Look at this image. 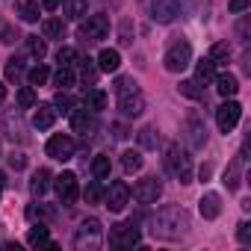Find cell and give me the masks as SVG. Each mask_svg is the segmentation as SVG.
Returning a JSON list of instances; mask_svg holds the SVG:
<instances>
[{
  "label": "cell",
  "mask_w": 251,
  "mask_h": 251,
  "mask_svg": "<svg viewBox=\"0 0 251 251\" xmlns=\"http://www.w3.org/2000/svg\"><path fill=\"white\" fill-rule=\"evenodd\" d=\"M189 227H192V219H189V213L180 204L163 207L154 216V222H151V233L160 236V239H180V236L189 233Z\"/></svg>",
  "instance_id": "cell-1"
},
{
  "label": "cell",
  "mask_w": 251,
  "mask_h": 251,
  "mask_svg": "<svg viewBox=\"0 0 251 251\" xmlns=\"http://www.w3.org/2000/svg\"><path fill=\"white\" fill-rule=\"evenodd\" d=\"M166 169H169V175L177 183H192V160L177 145H169L166 148Z\"/></svg>",
  "instance_id": "cell-2"
},
{
  "label": "cell",
  "mask_w": 251,
  "mask_h": 251,
  "mask_svg": "<svg viewBox=\"0 0 251 251\" xmlns=\"http://www.w3.org/2000/svg\"><path fill=\"white\" fill-rule=\"evenodd\" d=\"M163 62H166V71H172V74L186 71L189 62H192V45H189V42H175V45L166 50Z\"/></svg>",
  "instance_id": "cell-3"
},
{
  "label": "cell",
  "mask_w": 251,
  "mask_h": 251,
  "mask_svg": "<svg viewBox=\"0 0 251 251\" xmlns=\"http://www.w3.org/2000/svg\"><path fill=\"white\" fill-rule=\"evenodd\" d=\"M100 239H103V230H100V222H98V219L80 222L77 236H74V245H77V248H98Z\"/></svg>",
  "instance_id": "cell-4"
},
{
  "label": "cell",
  "mask_w": 251,
  "mask_h": 251,
  "mask_svg": "<svg viewBox=\"0 0 251 251\" xmlns=\"http://www.w3.org/2000/svg\"><path fill=\"white\" fill-rule=\"evenodd\" d=\"M239 118H242V106L236 100H227V103H222L216 109V124H219L222 133H230L236 124H239Z\"/></svg>",
  "instance_id": "cell-5"
},
{
  "label": "cell",
  "mask_w": 251,
  "mask_h": 251,
  "mask_svg": "<svg viewBox=\"0 0 251 251\" xmlns=\"http://www.w3.org/2000/svg\"><path fill=\"white\" fill-rule=\"evenodd\" d=\"M45 151H48V157H50V160L68 163V160L74 157V139H71V136H62V133H56V136H50V139H48Z\"/></svg>",
  "instance_id": "cell-6"
},
{
  "label": "cell",
  "mask_w": 251,
  "mask_h": 251,
  "mask_svg": "<svg viewBox=\"0 0 251 251\" xmlns=\"http://www.w3.org/2000/svg\"><path fill=\"white\" fill-rule=\"evenodd\" d=\"M53 186H56V192H59V201H62L65 207H74V201H77V195H80V189H77V175H74V172H62V175L53 180Z\"/></svg>",
  "instance_id": "cell-7"
},
{
  "label": "cell",
  "mask_w": 251,
  "mask_h": 251,
  "mask_svg": "<svg viewBox=\"0 0 251 251\" xmlns=\"http://www.w3.org/2000/svg\"><path fill=\"white\" fill-rule=\"evenodd\" d=\"M136 242H139V227L136 225H112L109 245H115V248H133Z\"/></svg>",
  "instance_id": "cell-8"
},
{
  "label": "cell",
  "mask_w": 251,
  "mask_h": 251,
  "mask_svg": "<svg viewBox=\"0 0 251 251\" xmlns=\"http://www.w3.org/2000/svg\"><path fill=\"white\" fill-rule=\"evenodd\" d=\"M106 33H109V21L103 15H89L80 24V36L86 42H100V39H106Z\"/></svg>",
  "instance_id": "cell-9"
},
{
  "label": "cell",
  "mask_w": 251,
  "mask_h": 251,
  "mask_svg": "<svg viewBox=\"0 0 251 251\" xmlns=\"http://www.w3.org/2000/svg\"><path fill=\"white\" fill-rule=\"evenodd\" d=\"M160 195H163V186H160L157 177H145V180H139L136 189H133V198H136L139 204H157Z\"/></svg>",
  "instance_id": "cell-10"
},
{
  "label": "cell",
  "mask_w": 251,
  "mask_h": 251,
  "mask_svg": "<svg viewBox=\"0 0 251 251\" xmlns=\"http://www.w3.org/2000/svg\"><path fill=\"white\" fill-rule=\"evenodd\" d=\"M118 109H121L124 118H136V115H142V109H145L142 92L136 89V92H127V95H118Z\"/></svg>",
  "instance_id": "cell-11"
},
{
  "label": "cell",
  "mask_w": 251,
  "mask_h": 251,
  "mask_svg": "<svg viewBox=\"0 0 251 251\" xmlns=\"http://www.w3.org/2000/svg\"><path fill=\"white\" fill-rule=\"evenodd\" d=\"M127 201H130V186L124 183V180H115L109 186V192H106V207L112 213H121L124 207H127Z\"/></svg>",
  "instance_id": "cell-12"
},
{
  "label": "cell",
  "mask_w": 251,
  "mask_h": 251,
  "mask_svg": "<svg viewBox=\"0 0 251 251\" xmlns=\"http://www.w3.org/2000/svg\"><path fill=\"white\" fill-rule=\"evenodd\" d=\"M180 6H183V0H157L154 3V21L157 24H172L180 15Z\"/></svg>",
  "instance_id": "cell-13"
},
{
  "label": "cell",
  "mask_w": 251,
  "mask_h": 251,
  "mask_svg": "<svg viewBox=\"0 0 251 251\" xmlns=\"http://www.w3.org/2000/svg\"><path fill=\"white\" fill-rule=\"evenodd\" d=\"M186 133H189V145H192L195 151H201V148L207 145V127H204V121H201L195 112L186 118Z\"/></svg>",
  "instance_id": "cell-14"
},
{
  "label": "cell",
  "mask_w": 251,
  "mask_h": 251,
  "mask_svg": "<svg viewBox=\"0 0 251 251\" xmlns=\"http://www.w3.org/2000/svg\"><path fill=\"white\" fill-rule=\"evenodd\" d=\"M198 210L204 219H219L222 216V195L219 192H204L198 201Z\"/></svg>",
  "instance_id": "cell-15"
},
{
  "label": "cell",
  "mask_w": 251,
  "mask_h": 251,
  "mask_svg": "<svg viewBox=\"0 0 251 251\" xmlns=\"http://www.w3.org/2000/svg\"><path fill=\"white\" fill-rule=\"evenodd\" d=\"M53 121H56V106L53 103H39V109L33 115V124L39 130H48V127H53Z\"/></svg>",
  "instance_id": "cell-16"
},
{
  "label": "cell",
  "mask_w": 251,
  "mask_h": 251,
  "mask_svg": "<svg viewBox=\"0 0 251 251\" xmlns=\"http://www.w3.org/2000/svg\"><path fill=\"white\" fill-rule=\"evenodd\" d=\"M118 65H121V53L118 50H112V48H103L100 53H98V71H118Z\"/></svg>",
  "instance_id": "cell-17"
},
{
  "label": "cell",
  "mask_w": 251,
  "mask_h": 251,
  "mask_svg": "<svg viewBox=\"0 0 251 251\" xmlns=\"http://www.w3.org/2000/svg\"><path fill=\"white\" fill-rule=\"evenodd\" d=\"M216 80V62L213 59H201L195 65V83H213Z\"/></svg>",
  "instance_id": "cell-18"
},
{
  "label": "cell",
  "mask_w": 251,
  "mask_h": 251,
  "mask_svg": "<svg viewBox=\"0 0 251 251\" xmlns=\"http://www.w3.org/2000/svg\"><path fill=\"white\" fill-rule=\"evenodd\" d=\"M216 89H219V95L233 98V95L239 92V80H236L233 74H222V77H216Z\"/></svg>",
  "instance_id": "cell-19"
},
{
  "label": "cell",
  "mask_w": 251,
  "mask_h": 251,
  "mask_svg": "<svg viewBox=\"0 0 251 251\" xmlns=\"http://www.w3.org/2000/svg\"><path fill=\"white\" fill-rule=\"evenodd\" d=\"M48 189H50V172L48 169H39L33 175V180H30V192L33 195H45Z\"/></svg>",
  "instance_id": "cell-20"
},
{
  "label": "cell",
  "mask_w": 251,
  "mask_h": 251,
  "mask_svg": "<svg viewBox=\"0 0 251 251\" xmlns=\"http://www.w3.org/2000/svg\"><path fill=\"white\" fill-rule=\"evenodd\" d=\"M68 118H71V127H74L77 133H83V130L89 127V112H86L83 106H77V103L68 109Z\"/></svg>",
  "instance_id": "cell-21"
},
{
  "label": "cell",
  "mask_w": 251,
  "mask_h": 251,
  "mask_svg": "<svg viewBox=\"0 0 251 251\" xmlns=\"http://www.w3.org/2000/svg\"><path fill=\"white\" fill-rule=\"evenodd\" d=\"M74 80H77V77H74L71 65H59V71L53 74V83L59 86V92H68V89L74 86Z\"/></svg>",
  "instance_id": "cell-22"
},
{
  "label": "cell",
  "mask_w": 251,
  "mask_h": 251,
  "mask_svg": "<svg viewBox=\"0 0 251 251\" xmlns=\"http://www.w3.org/2000/svg\"><path fill=\"white\" fill-rule=\"evenodd\" d=\"M142 154L139 151H124L121 154V166H124V172H127V175H133V172H139L142 169Z\"/></svg>",
  "instance_id": "cell-23"
},
{
  "label": "cell",
  "mask_w": 251,
  "mask_h": 251,
  "mask_svg": "<svg viewBox=\"0 0 251 251\" xmlns=\"http://www.w3.org/2000/svg\"><path fill=\"white\" fill-rule=\"evenodd\" d=\"M62 6H65V18H71V21L86 15V0H62Z\"/></svg>",
  "instance_id": "cell-24"
},
{
  "label": "cell",
  "mask_w": 251,
  "mask_h": 251,
  "mask_svg": "<svg viewBox=\"0 0 251 251\" xmlns=\"http://www.w3.org/2000/svg\"><path fill=\"white\" fill-rule=\"evenodd\" d=\"M103 106H106V95H103L100 89H92V92L86 95V109H89V112H100Z\"/></svg>",
  "instance_id": "cell-25"
},
{
  "label": "cell",
  "mask_w": 251,
  "mask_h": 251,
  "mask_svg": "<svg viewBox=\"0 0 251 251\" xmlns=\"http://www.w3.org/2000/svg\"><path fill=\"white\" fill-rule=\"evenodd\" d=\"M18 15L24 18V21H39V3H33V0H21L18 3Z\"/></svg>",
  "instance_id": "cell-26"
},
{
  "label": "cell",
  "mask_w": 251,
  "mask_h": 251,
  "mask_svg": "<svg viewBox=\"0 0 251 251\" xmlns=\"http://www.w3.org/2000/svg\"><path fill=\"white\" fill-rule=\"evenodd\" d=\"M42 33H45V39H62L65 27H62V21H56V18H48V21L42 24Z\"/></svg>",
  "instance_id": "cell-27"
},
{
  "label": "cell",
  "mask_w": 251,
  "mask_h": 251,
  "mask_svg": "<svg viewBox=\"0 0 251 251\" xmlns=\"http://www.w3.org/2000/svg\"><path fill=\"white\" fill-rule=\"evenodd\" d=\"M242 160H245V157H239V160L225 172V186H227L230 192H233V189H239V166H242Z\"/></svg>",
  "instance_id": "cell-28"
},
{
  "label": "cell",
  "mask_w": 251,
  "mask_h": 251,
  "mask_svg": "<svg viewBox=\"0 0 251 251\" xmlns=\"http://www.w3.org/2000/svg\"><path fill=\"white\" fill-rule=\"evenodd\" d=\"M210 59H213V62H227V59H230V45H227V42H216V45L210 48Z\"/></svg>",
  "instance_id": "cell-29"
},
{
  "label": "cell",
  "mask_w": 251,
  "mask_h": 251,
  "mask_svg": "<svg viewBox=\"0 0 251 251\" xmlns=\"http://www.w3.org/2000/svg\"><path fill=\"white\" fill-rule=\"evenodd\" d=\"M27 50H30V56L42 59V56L48 53V45H45V39H39V36H30V39H27Z\"/></svg>",
  "instance_id": "cell-30"
},
{
  "label": "cell",
  "mask_w": 251,
  "mask_h": 251,
  "mask_svg": "<svg viewBox=\"0 0 251 251\" xmlns=\"http://www.w3.org/2000/svg\"><path fill=\"white\" fill-rule=\"evenodd\" d=\"M27 80H30V86H45V83L50 80V71H48L45 65H36V68L27 74Z\"/></svg>",
  "instance_id": "cell-31"
},
{
  "label": "cell",
  "mask_w": 251,
  "mask_h": 251,
  "mask_svg": "<svg viewBox=\"0 0 251 251\" xmlns=\"http://www.w3.org/2000/svg\"><path fill=\"white\" fill-rule=\"evenodd\" d=\"M177 92H180L183 98H189V100H198V98H201V89H198V83H195V80H180Z\"/></svg>",
  "instance_id": "cell-32"
},
{
  "label": "cell",
  "mask_w": 251,
  "mask_h": 251,
  "mask_svg": "<svg viewBox=\"0 0 251 251\" xmlns=\"http://www.w3.org/2000/svg\"><path fill=\"white\" fill-rule=\"evenodd\" d=\"M80 77L92 86V83H95V77H98V65H95L92 59H80Z\"/></svg>",
  "instance_id": "cell-33"
},
{
  "label": "cell",
  "mask_w": 251,
  "mask_h": 251,
  "mask_svg": "<svg viewBox=\"0 0 251 251\" xmlns=\"http://www.w3.org/2000/svg\"><path fill=\"white\" fill-rule=\"evenodd\" d=\"M18 106H21V109H33V106H36V92H33V86H24V89L18 92Z\"/></svg>",
  "instance_id": "cell-34"
},
{
  "label": "cell",
  "mask_w": 251,
  "mask_h": 251,
  "mask_svg": "<svg viewBox=\"0 0 251 251\" xmlns=\"http://www.w3.org/2000/svg\"><path fill=\"white\" fill-rule=\"evenodd\" d=\"M92 175H95L98 180H103V177L109 175V157H95V160H92Z\"/></svg>",
  "instance_id": "cell-35"
},
{
  "label": "cell",
  "mask_w": 251,
  "mask_h": 251,
  "mask_svg": "<svg viewBox=\"0 0 251 251\" xmlns=\"http://www.w3.org/2000/svg\"><path fill=\"white\" fill-rule=\"evenodd\" d=\"M27 242H30V245H42V242H48V227H45V225H36V227H30V233H27Z\"/></svg>",
  "instance_id": "cell-36"
},
{
  "label": "cell",
  "mask_w": 251,
  "mask_h": 251,
  "mask_svg": "<svg viewBox=\"0 0 251 251\" xmlns=\"http://www.w3.org/2000/svg\"><path fill=\"white\" fill-rule=\"evenodd\" d=\"M136 80L133 77H118L115 80V95H127V92H136Z\"/></svg>",
  "instance_id": "cell-37"
},
{
  "label": "cell",
  "mask_w": 251,
  "mask_h": 251,
  "mask_svg": "<svg viewBox=\"0 0 251 251\" xmlns=\"http://www.w3.org/2000/svg\"><path fill=\"white\" fill-rule=\"evenodd\" d=\"M139 145H142V148H157V130H154V127H145V130L139 133Z\"/></svg>",
  "instance_id": "cell-38"
},
{
  "label": "cell",
  "mask_w": 251,
  "mask_h": 251,
  "mask_svg": "<svg viewBox=\"0 0 251 251\" xmlns=\"http://www.w3.org/2000/svg\"><path fill=\"white\" fill-rule=\"evenodd\" d=\"M74 59H77L74 48H59V50H56V62H59V65H74Z\"/></svg>",
  "instance_id": "cell-39"
},
{
  "label": "cell",
  "mask_w": 251,
  "mask_h": 251,
  "mask_svg": "<svg viewBox=\"0 0 251 251\" xmlns=\"http://www.w3.org/2000/svg\"><path fill=\"white\" fill-rule=\"evenodd\" d=\"M21 74H24L21 59H9V62H6V80H18Z\"/></svg>",
  "instance_id": "cell-40"
},
{
  "label": "cell",
  "mask_w": 251,
  "mask_h": 251,
  "mask_svg": "<svg viewBox=\"0 0 251 251\" xmlns=\"http://www.w3.org/2000/svg\"><path fill=\"white\" fill-rule=\"evenodd\" d=\"M53 106H56V109H62V112H68V109L74 106V100H71L65 92H59V95H56V100H53Z\"/></svg>",
  "instance_id": "cell-41"
},
{
  "label": "cell",
  "mask_w": 251,
  "mask_h": 251,
  "mask_svg": "<svg viewBox=\"0 0 251 251\" xmlns=\"http://www.w3.org/2000/svg\"><path fill=\"white\" fill-rule=\"evenodd\" d=\"M236 239H239L242 245H248V242H251V225H248V222H242V225L236 227Z\"/></svg>",
  "instance_id": "cell-42"
},
{
  "label": "cell",
  "mask_w": 251,
  "mask_h": 251,
  "mask_svg": "<svg viewBox=\"0 0 251 251\" xmlns=\"http://www.w3.org/2000/svg\"><path fill=\"white\" fill-rule=\"evenodd\" d=\"M251 6V0H227V9L233 12V15H239V12H245Z\"/></svg>",
  "instance_id": "cell-43"
},
{
  "label": "cell",
  "mask_w": 251,
  "mask_h": 251,
  "mask_svg": "<svg viewBox=\"0 0 251 251\" xmlns=\"http://www.w3.org/2000/svg\"><path fill=\"white\" fill-rule=\"evenodd\" d=\"M86 201H100V183L95 180V183H89V189H86Z\"/></svg>",
  "instance_id": "cell-44"
},
{
  "label": "cell",
  "mask_w": 251,
  "mask_h": 251,
  "mask_svg": "<svg viewBox=\"0 0 251 251\" xmlns=\"http://www.w3.org/2000/svg\"><path fill=\"white\" fill-rule=\"evenodd\" d=\"M9 166H12L15 172H21V169L27 166V157H24V154H12V157H9Z\"/></svg>",
  "instance_id": "cell-45"
},
{
  "label": "cell",
  "mask_w": 251,
  "mask_h": 251,
  "mask_svg": "<svg viewBox=\"0 0 251 251\" xmlns=\"http://www.w3.org/2000/svg\"><path fill=\"white\" fill-rule=\"evenodd\" d=\"M42 6H45V9H56V6H59V0H42Z\"/></svg>",
  "instance_id": "cell-46"
},
{
  "label": "cell",
  "mask_w": 251,
  "mask_h": 251,
  "mask_svg": "<svg viewBox=\"0 0 251 251\" xmlns=\"http://www.w3.org/2000/svg\"><path fill=\"white\" fill-rule=\"evenodd\" d=\"M3 100H6V86L0 83V103H3Z\"/></svg>",
  "instance_id": "cell-47"
},
{
  "label": "cell",
  "mask_w": 251,
  "mask_h": 251,
  "mask_svg": "<svg viewBox=\"0 0 251 251\" xmlns=\"http://www.w3.org/2000/svg\"><path fill=\"white\" fill-rule=\"evenodd\" d=\"M3 183H6V177H3V172H0V189H3Z\"/></svg>",
  "instance_id": "cell-48"
},
{
  "label": "cell",
  "mask_w": 251,
  "mask_h": 251,
  "mask_svg": "<svg viewBox=\"0 0 251 251\" xmlns=\"http://www.w3.org/2000/svg\"><path fill=\"white\" fill-rule=\"evenodd\" d=\"M0 192H3V189H0Z\"/></svg>",
  "instance_id": "cell-49"
}]
</instances>
